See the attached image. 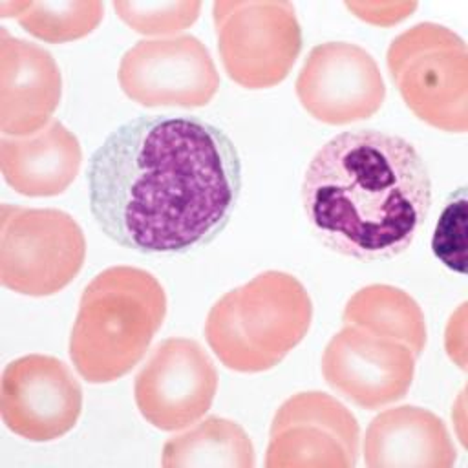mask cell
<instances>
[{"label":"cell","mask_w":468,"mask_h":468,"mask_svg":"<svg viewBox=\"0 0 468 468\" xmlns=\"http://www.w3.org/2000/svg\"><path fill=\"white\" fill-rule=\"evenodd\" d=\"M86 181L91 216L117 245L185 254L229 225L241 194V159L212 122L139 115L91 154Z\"/></svg>","instance_id":"obj_1"},{"label":"cell","mask_w":468,"mask_h":468,"mask_svg":"<svg viewBox=\"0 0 468 468\" xmlns=\"http://www.w3.org/2000/svg\"><path fill=\"white\" fill-rule=\"evenodd\" d=\"M302 205L313 234L331 250L384 261L413 243L431 208L424 159L404 137L351 130L316 150Z\"/></svg>","instance_id":"obj_2"},{"label":"cell","mask_w":468,"mask_h":468,"mask_svg":"<svg viewBox=\"0 0 468 468\" xmlns=\"http://www.w3.org/2000/svg\"><path fill=\"white\" fill-rule=\"evenodd\" d=\"M166 316L159 280L139 267L115 265L82 291L69 335V358L90 384L124 377L146 355Z\"/></svg>","instance_id":"obj_3"},{"label":"cell","mask_w":468,"mask_h":468,"mask_svg":"<svg viewBox=\"0 0 468 468\" xmlns=\"http://www.w3.org/2000/svg\"><path fill=\"white\" fill-rule=\"evenodd\" d=\"M311 320L313 302L303 283L289 272L265 271L210 307L205 336L229 369L260 373L303 340Z\"/></svg>","instance_id":"obj_4"},{"label":"cell","mask_w":468,"mask_h":468,"mask_svg":"<svg viewBox=\"0 0 468 468\" xmlns=\"http://www.w3.org/2000/svg\"><path fill=\"white\" fill-rule=\"evenodd\" d=\"M386 64L415 117L444 132H466L468 51L455 31L435 22L415 24L391 40Z\"/></svg>","instance_id":"obj_5"},{"label":"cell","mask_w":468,"mask_h":468,"mask_svg":"<svg viewBox=\"0 0 468 468\" xmlns=\"http://www.w3.org/2000/svg\"><path fill=\"white\" fill-rule=\"evenodd\" d=\"M86 239L64 210L4 203L0 218V282L26 296L62 291L80 272Z\"/></svg>","instance_id":"obj_6"},{"label":"cell","mask_w":468,"mask_h":468,"mask_svg":"<svg viewBox=\"0 0 468 468\" xmlns=\"http://www.w3.org/2000/svg\"><path fill=\"white\" fill-rule=\"evenodd\" d=\"M223 68L236 84H280L302 51V27L291 2L218 0L212 5Z\"/></svg>","instance_id":"obj_7"},{"label":"cell","mask_w":468,"mask_h":468,"mask_svg":"<svg viewBox=\"0 0 468 468\" xmlns=\"http://www.w3.org/2000/svg\"><path fill=\"white\" fill-rule=\"evenodd\" d=\"M117 77L126 97L146 108H201L219 88L210 51L192 35L139 40L122 55Z\"/></svg>","instance_id":"obj_8"},{"label":"cell","mask_w":468,"mask_h":468,"mask_svg":"<svg viewBox=\"0 0 468 468\" xmlns=\"http://www.w3.org/2000/svg\"><path fill=\"white\" fill-rule=\"evenodd\" d=\"M267 468H353L360 428L355 415L322 391L289 397L274 413Z\"/></svg>","instance_id":"obj_9"},{"label":"cell","mask_w":468,"mask_h":468,"mask_svg":"<svg viewBox=\"0 0 468 468\" xmlns=\"http://www.w3.org/2000/svg\"><path fill=\"white\" fill-rule=\"evenodd\" d=\"M216 391V366L190 338H166L157 344L133 382L139 413L163 431L183 430L205 417Z\"/></svg>","instance_id":"obj_10"},{"label":"cell","mask_w":468,"mask_h":468,"mask_svg":"<svg viewBox=\"0 0 468 468\" xmlns=\"http://www.w3.org/2000/svg\"><path fill=\"white\" fill-rule=\"evenodd\" d=\"M296 97L316 121L349 124L382 108L386 84L369 51L351 42H324L305 57Z\"/></svg>","instance_id":"obj_11"},{"label":"cell","mask_w":468,"mask_h":468,"mask_svg":"<svg viewBox=\"0 0 468 468\" xmlns=\"http://www.w3.org/2000/svg\"><path fill=\"white\" fill-rule=\"evenodd\" d=\"M2 420L15 435L48 442L66 435L82 411V388L69 367L49 355L9 362L0 386Z\"/></svg>","instance_id":"obj_12"},{"label":"cell","mask_w":468,"mask_h":468,"mask_svg":"<svg viewBox=\"0 0 468 468\" xmlns=\"http://www.w3.org/2000/svg\"><path fill=\"white\" fill-rule=\"evenodd\" d=\"M417 358L399 340L344 324L324 349L322 375L344 399L377 410L408 393Z\"/></svg>","instance_id":"obj_13"},{"label":"cell","mask_w":468,"mask_h":468,"mask_svg":"<svg viewBox=\"0 0 468 468\" xmlns=\"http://www.w3.org/2000/svg\"><path fill=\"white\" fill-rule=\"evenodd\" d=\"M62 95V75L42 46L0 27V130L22 137L42 130Z\"/></svg>","instance_id":"obj_14"},{"label":"cell","mask_w":468,"mask_h":468,"mask_svg":"<svg viewBox=\"0 0 468 468\" xmlns=\"http://www.w3.org/2000/svg\"><path fill=\"white\" fill-rule=\"evenodd\" d=\"M362 453L369 468H450L457 457L444 422L419 406L378 413L366 430Z\"/></svg>","instance_id":"obj_15"},{"label":"cell","mask_w":468,"mask_h":468,"mask_svg":"<svg viewBox=\"0 0 468 468\" xmlns=\"http://www.w3.org/2000/svg\"><path fill=\"white\" fill-rule=\"evenodd\" d=\"M82 150L77 135L51 119L42 130L0 139V166L5 183L29 197L62 194L79 176Z\"/></svg>","instance_id":"obj_16"},{"label":"cell","mask_w":468,"mask_h":468,"mask_svg":"<svg viewBox=\"0 0 468 468\" xmlns=\"http://www.w3.org/2000/svg\"><path fill=\"white\" fill-rule=\"evenodd\" d=\"M342 322L377 336L406 344L417 356L426 347L428 329L420 305L402 289L371 283L358 289L346 303Z\"/></svg>","instance_id":"obj_17"},{"label":"cell","mask_w":468,"mask_h":468,"mask_svg":"<svg viewBox=\"0 0 468 468\" xmlns=\"http://www.w3.org/2000/svg\"><path fill=\"white\" fill-rule=\"evenodd\" d=\"M165 468H254L256 453L245 430L223 417H207L163 446Z\"/></svg>","instance_id":"obj_18"},{"label":"cell","mask_w":468,"mask_h":468,"mask_svg":"<svg viewBox=\"0 0 468 468\" xmlns=\"http://www.w3.org/2000/svg\"><path fill=\"white\" fill-rule=\"evenodd\" d=\"M99 0H42L29 2L18 24L44 42H71L90 35L102 20Z\"/></svg>","instance_id":"obj_19"},{"label":"cell","mask_w":468,"mask_h":468,"mask_svg":"<svg viewBox=\"0 0 468 468\" xmlns=\"http://www.w3.org/2000/svg\"><path fill=\"white\" fill-rule=\"evenodd\" d=\"M112 5L133 31L159 38L186 29L201 11L197 0H115Z\"/></svg>","instance_id":"obj_20"},{"label":"cell","mask_w":468,"mask_h":468,"mask_svg":"<svg viewBox=\"0 0 468 468\" xmlns=\"http://www.w3.org/2000/svg\"><path fill=\"white\" fill-rule=\"evenodd\" d=\"M464 219H466V196L459 188L450 196L442 214L435 225L431 238L433 254L452 271L464 272Z\"/></svg>","instance_id":"obj_21"},{"label":"cell","mask_w":468,"mask_h":468,"mask_svg":"<svg viewBox=\"0 0 468 468\" xmlns=\"http://www.w3.org/2000/svg\"><path fill=\"white\" fill-rule=\"evenodd\" d=\"M346 7L364 22L393 26L408 18L417 9V2H346Z\"/></svg>","instance_id":"obj_22"},{"label":"cell","mask_w":468,"mask_h":468,"mask_svg":"<svg viewBox=\"0 0 468 468\" xmlns=\"http://www.w3.org/2000/svg\"><path fill=\"white\" fill-rule=\"evenodd\" d=\"M29 2H13V0H0V16H20V13L27 7Z\"/></svg>","instance_id":"obj_23"}]
</instances>
